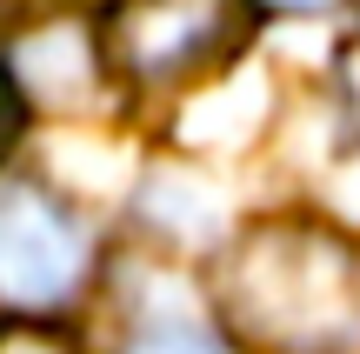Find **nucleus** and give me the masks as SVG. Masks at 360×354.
Wrapping results in <instances>:
<instances>
[{
	"label": "nucleus",
	"instance_id": "1",
	"mask_svg": "<svg viewBox=\"0 0 360 354\" xmlns=\"http://www.w3.org/2000/svg\"><path fill=\"white\" fill-rule=\"evenodd\" d=\"M220 308L267 354H354L360 248L307 221H267L227 254Z\"/></svg>",
	"mask_w": 360,
	"mask_h": 354
},
{
	"label": "nucleus",
	"instance_id": "2",
	"mask_svg": "<svg viewBox=\"0 0 360 354\" xmlns=\"http://www.w3.org/2000/svg\"><path fill=\"white\" fill-rule=\"evenodd\" d=\"M254 0H114L101 13V61L127 87H180L240 53Z\"/></svg>",
	"mask_w": 360,
	"mask_h": 354
},
{
	"label": "nucleus",
	"instance_id": "3",
	"mask_svg": "<svg viewBox=\"0 0 360 354\" xmlns=\"http://www.w3.org/2000/svg\"><path fill=\"white\" fill-rule=\"evenodd\" d=\"M94 267V234L53 187L27 174H0V301L60 308Z\"/></svg>",
	"mask_w": 360,
	"mask_h": 354
},
{
	"label": "nucleus",
	"instance_id": "4",
	"mask_svg": "<svg viewBox=\"0 0 360 354\" xmlns=\"http://www.w3.org/2000/svg\"><path fill=\"white\" fill-rule=\"evenodd\" d=\"M107 61H101V34L74 20H53V27H34V34L13 47L7 61V80L20 101H47V107H80L94 87H101Z\"/></svg>",
	"mask_w": 360,
	"mask_h": 354
},
{
	"label": "nucleus",
	"instance_id": "5",
	"mask_svg": "<svg viewBox=\"0 0 360 354\" xmlns=\"http://www.w3.org/2000/svg\"><path fill=\"white\" fill-rule=\"evenodd\" d=\"M127 354H233V348L214 341V334H200V328H154V334H141Z\"/></svg>",
	"mask_w": 360,
	"mask_h": 354
},
{
	"label": "nucleus",
	"instance_id": "6",
	"mask_svg": "<svg viewBox=\"0 0 360 354\" xmlns=\"http://www.w3.org/2000/svg\"><path fill=\"white\" fill-rule=\"evenodd\" d=\"M0 354H80L53 328H0Z\"/></svg>",
	"mask_w": 360,
	"mask_h": 354
},
{
	"label": "nucleus",
	"instance_id": "7",
	"mask_svg": "<svg viewBox=\"0 0 360 354\" xmlns=\"http://www.w3.org/2000/svg\"><path fill=\"white\" fill-rule=\"evenodd\" d=\"M20 94H13V80H7V67H0V147H7L13 141V127H20Z\"/></svg>",
	"mask_w": 360,
	"mask_h": 354
},
{
	"label": "nucleus",
	"instance_id": "8",
	"mask_svg": "<svg viewBox=\"0 0 360 354\" xmlns=\"http://www.w3.org/2000/svg\"><path fill=\"white\" fill-rule=\"evenodd\" d=\"M260 7H281V13H321V7H340V0H260Z\"/></svg>",
	"mask_w": 360,
	"mask_h": 354
},
{
	"label": "nucleus",
	"instance_id": "9",
	"mask_svg": "<svg viewBox=\"0 0 360 354\" xmlns=\"http://www.w3.org/2000/svg\"><path fill=\"white\" fill-rule=\"evenodd\" d=\"M347 94H354V107H360V47L347 53Z\"/></svg>",
	"mask_w": 360,
	"mask_h": 354
}]
</instances>
